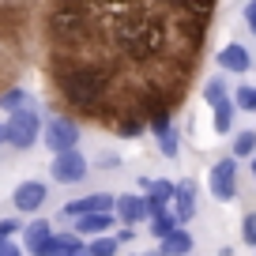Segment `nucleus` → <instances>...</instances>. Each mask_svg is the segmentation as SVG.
<instances>
[{"label": "nucleus", "instance_id": "nucleus-21", "mask_svg": "<svg viewBox=\"0 0 256 256\" xmlns=\"http://www.w3.org/2000/svg\"><path fill=\"white\" fill-rule=\"evenodd\" d=\"M174 230H181V222H177L174 215H162V218H151V238H162L166 241Z\"/></svg>", "mask_w": 256, "mask_h": 256}, {"label": "nucleus", "instance_id": "nucleus-25", "mask_svg": "<svg viewBox=\"0 0 256 256\" xmlns=\"http://www.w3.org/2000/svg\"><path fill=\"white\" fill-rule=\"evenodd\" d=\"M158 144H162V154H166V158H177V151H181V136H177V132L158 136Z\"/></svg>", "mask_w": 256, "mask_h": 256}, {"label": "nucleus", "instance_id": "nucleus-17", "mask_svg": "<svg viewBox=\"0 0 256 256\" xmlns=\"http://www.w3.org/2000/svg\"><path fill=\"white\" fill-rule=\"evenodd\" d=\"M0 110H8V113H23V110H34L30 106V94H26L23 87H12L0 94Z\"/></svg>", "mask_w": 256, "mask_h": 256}, {"label": "nucleus", "instance_id": "nucleus-34", "mask_svg": "<svg viewBox=\"0 0 256 256\" xmlns=\"http://www.w3.org/2000/svg\"><path fill=\"white\" fill-rule=\"evenodd\" d=\"M252 177H256V158H252Z\"/></svg>", "mask_w": 256, "mask_h": 256}, {"label": "nucleus", "instance_id": "nucleus-4", "mask_svg": "<svg viewBox=\"0 0 256 256\" xmlns=\"http://www.w3.org/2000/svg\"><path fill=\"white\" fill-rule=\"evenodd\" d=\"M46 128H42V117L34 110H23V113H12L8 124H4V140H8L16 151H26V147H34V140L42 136Z\"/></svg>", "mask_w": 256, "mask_h": 256}, {"label": "nucleus", "instance_id": "nucleus-28", "mask_svg": "<svg viewBox=\"0 0 256 256\" xmlns=\"http://www.w3.org/2000/svg\"><path fill=\"white\" fill-rule=\"evenodd\" d=\"M245 19H248V30L256 34V4H248V8H245Z\"/></svg>", "mask_w": 256, "mask_h": 256}, {"label": "nucleus", "instance_id": "nucleus-35", "mask_svg": "<svg viewBox=\"0 0 256 256\" xmlns=\"http://www.w3.org/2000/svg\"><path fill=\"white\" fill-rule=\"evenodd\" d=\"M147 256H162V252H147Z\"/></svg>", "mask_w": 256, "mask_h": 256}, {"label": "nucleus", "instance_id": "nucleus-1", "mask_svg": "<svg viewBox=\"0 0 256 256\" xmlns=\"http://www.w3.org/2000/svg\"><path fill=\"white\" fill-rule=\"evenodd\" d=\"M170 4H124L113 23V42L128 60H151L170 46Z\"/></svg>", "mask_w": 256, "mask_h": 256}, {"label": "nucleus", "instance_id": "nucleus-33", "mask_svg": "<svg viewBox=\"0 0 256 256\" xmlns=\"http://www.w3.org/2000/svg\"><path fill=\"white\" fill-rule=\"evenodd\" d=\"M76 256H90V248H83V252H76Z\"/></svg>", "mask_w": 256, "mask_h": 256}, {"label": "nucleus", "instance_id": "nucleus-29", "mask_svg": "<svg viewBox=\"0 0 256 256\" xmlns=\"http://www.w3.org/2000/svg\"><path fill=\"white\" fill-rule=\"evenodd\" d=\"M113 238H117V241H132V238H136V234H132V230H128V226H124V230H117V234H113Z\"/></svg>", "mask_w": 256, "mask_h": 256}, {"label": "nucleus", "instance_id": "nucleus-3", "mask_svg": "<svg viewBox=\"0 0 256 256\" xmlns=\"http://www.w3.org/2000/svg\"><path fill=\"white\" fill-rule=\"evenodd\" d=\"M90 16L94 8H83V4H60V8L49 12V34H53L60 46H83L90 42Z\"/></svg>", "mask_w": 256, "mask_h": 256}, {"label": "nucleus", "instance_id": "nucleus-14", "mask_svg": "<svg viewBox=\"0 0 256 256\" xmlns=\"http://www.w3.org/2000/svg\"><path fill=\"white\" fill-rule=\"evenodd\" d=\"M192 215H196V196H192V184H181V188H177V200H174V218L184 226Z\"/></svg>", "mask_w": 256, "mask_h": 256}, {"label": "nucleus", "instance_id": "nucleus-8", "mask_svg": "<svg viewBox=\"0 0 256 256\" xmlns=\"http://www.w3.org/2000/svg\"><path fill=\"white\" fill-rule=\"evenodd\" d=\"M49 174H53L60 184H80L83 177H87V158H83L80 151L56 154V158H53V166H49Z\"/></svg>", "mask_w": 256, "mask_h": 256}, {"label": "nucleus", "instance_id": "nucleus-27", "mask_svg": "<svg viewBox=\"0 0 256 256\" xmlns=\"http://www.w3.org/2000/svg\"><path fill=\"white\" fill-rule=\"evenodd\" d=\"M241 230H245V241L256 248V215H245V226H241Z\"/></svg>", "mask_w": 256, "mask_h": 256}, {"label": "nucleus", "instance_id": "nucleus-7", "mask_svg": "<svg viewBox=\"0 0 256 256\" xmlns=\"http://www.w3.org/2000/svg\"><path fill=\"white\" fill-rule=\"evenodd\" d=\"M211 192L215 200H234L238 196V158H222L211 170Z\"/></svg>", "mask_w": 256, "mask_h": 256}, {"label": "nucleus", "instance_id": "nucleus-26", "mask_svg": "<svg viewBox=\"0 0 256 256\" xmlns=\"http://www.w3.org/2000/svg\"><path fill=\"white\" fill-rule=\"evenodd\" d=\"M12 234H19V218H0V238L8 241Z\"/></svg>", "mask_w": 256, "mask_h": 256}, {"label": "nucleus", "instance_id": "nucleus-16", "mask_svg": "<svg viewBox=\"0 0 256 256\" xmlns=\"http://www.w3.org/2000/svg\"><path fill=\"white\" fill-rule=\"evenodd\" d=\"M76 252H83L80 234H53V241H49V256H76Z\"/></svg>", "mask_w": 256, "mask_h": 256}, {"label": "nucleus", "instance_id": "nucleus-13", "mask_svg": "<svg viewBox=\"0 0 256 256\" xmlns=\"http://www.w3.org/2000/svg\"><path fill=\"white\" fill-rule=\"evenodd\" d=\"M113 230V215H87V218H76V234L80 238H98V234H110Z\"/></svg>", "mask_w": 256, "mask_h": 256}, {"label": "nucleus", "instance_id": "nucleus-30", "mask_svg": "<svg viewBox=\"0 0 256 256\" xmlns=\"http://www.w3.org/2000/svg\"><path fill=\"white\" fill-rule=\"evenodd\" d=\"M4 256H23V248H19V245H8V248H4Z\"/></svg>", "mask_w": 256, "mask_h": 256}, {"label": "nucleus", "instance_id": "nucleus-31", "mask_svg": "<svg viewBox=\"0 0 256 256\" xmlns=\"http://www.w3.org/2000/svg\"><path fill=\"white\" fill-rule=\"evenodd\" d=\"M12 245V241H4V238H0V256H4V248H8Z\"/></svg>", "mask_w": 256, "mask_h": 256}, {"label": "nucleus", "instance_id": "nucleus-2", "mask_svg": "<svg viewBox=\"0 0 256 256\" xmlns=\"http://www.w3.org/2000/svg\"><path fill=\"white\" fill-rule=\"evenodd\" d=\"M110 80H113L110 64H72V68L56 72V87H60L64 102L83 110V113H94L102 106L106 90H110Z\"/></svg>", "mask_w": 256, "mask_h": 256}, {"label": "nucleus", "instance_id": "nucleus-24", "mask_svg": "<svg viewBox=\"0 0 256 256\" xmlns=\"http://www.w3.org/2000/svg\"><path fill=\"white\" fill-rule=\"evenodd\" d=\"M234 106H238V110L256 113V87H238V98H234Z\"/></svg>", "mask_w": 256, "mask_h": 256}, {"label": "nucleus", "instance_id": "nucleus-19", "mask_svg": "<svg viewBox=\"0 0 256 256\" xmlns=\"http://www.w3.org/2000/svg\"><path fill=\"white\" fill-rule=\"evenodd\" d=\"M204 98H208L211 110H215V106H222V102H230V98H226V80H222V76H211V80H208Z\"/></svg>", "mask_w": 256, "mask_h": 256}, {"label": "nucleus", "instance_id": "nucleus-18", "mask_svg": "<svg viewBox=\"0 0 256 256\" xmlns=\"http://www.w3.org/2000/svg\"><path fill=\"white\" fill-rule=\"evenodd\" d=\"M147 128V117L140 110H132V113H124V117L117 120V136H124V140H132V136H140Z\"/></svg>", "mask_w": 256, "mask_h": 256}, {"label": "nucleus", "instance_id": "nucleus-5", "mask_svg": "<svg viewBox=\"0 0 256 256\" xmlns=\"http://www.w3.org/2000/svg\"><path fill=\"white\" fill-rule=\"evenodd\" d=\"M42 140H46V147L53 151V158L56 154H68V151H76V144H80V124H72L68 117H49Z\"/></svg>", "mask_w": 256, "mask_h": 256}, {"label": "nucleus", "instance_id": "nucleus-32", "mask_svg": "<svg viewBox=\"0 0 256 256\" xmlns=\"http://www.w3.org/2000/svg\"><path fill=\"white\" fill-rule=\"evenodd\" d=\"M0 144H8V140H4V124H0Z\"/></svg>", "mask_w": 256, "mask_h": 256}, {"label": "nucleus", "instance_id": "nucleus-15", "mask_svg": "<svg viewBox=\"0 0 256 256\" xmlns=\"http://www.w3.org/2000/svg\"><path fill=\"white\" fill-rule=\"evenodd\" d=\"M188 252H192V234L184 230V226L162 241V256H188Z\"/></svg>", "mask_w": 256, "mask_h": 256}, {"label": "nucleus", "instance_id": "nucleus-6", "mask_svg": "<svg viewBox=\"0 0 256 256\" xmlns=\"http://www.w3.org/2000/svg\"><path fill=\"white\" fill-rule=\"evenodd\" d=\"M117 208L110 192H90V196H80V200H68L64 204V215L68 218H87V215H110Z\"/></svg>", "mask_w": 256, "mask_h": 256}, {"label": "nucleus", "instance_id": "nucleus-11", "mask_svg": "<svg viewBox=\"0 0 256 256\" xmlns=\"http://www.w3.org/2000/svg\"><path fill=\"white\" fill-rule=\"evenodd\" d=\"M49 241H53V230H49L46 218H38V222L26 226V252H34V256H49Z\"/></svg>", "mask_w": 256, "mask_h": 256}, {"label": "nucleus", "instance_id": "nucleus-22", "mask_svg": "<svg viewBox=\"0 0 256 256\" xmlns=\"http://www.w3.org/2000/svg\"><path fill=\"white\" fill-rule=\"evenodd\" d=\"M256 151V132H238V140H234V154L238 158H245V154Z\"/></svg>", "mask_w": 256, "mask_h": 256}, {"label": "nucleus", "instance_id": "nucleus-12", "mask_svg": "<svg viewBox=\"0 0 256 256\" xmlns=\"http://www.w3.org/2000/svg\"><path fill=\"white\" fill-rule=\"evenodd\" d=\"M218 64H222L226 72H248V68H252V56H248V49L245 46H238V42H230V46L222 49V53H218Z\"/></svg>", "mask_w": 256, "mask_h": 256}, {"label": "nucleus", "instance_id": "nucleus-23", "mask_svg": "<svg viewBox=\"0 0 256 256\" xmlns=\"http://www.w3.org/2000/svg\"><path fill=\"white\" fill-rule=\"evenodd\" d=\"M117 238H94L90 241V256H117Z\"/></svg>", "mask_w": 256, "mask_h": 256}, {"label": "nucleus", "instance_id": "nucleus-9", "mask_svg": "<svg viewBox=\"0 0 256 256\" xmlns=\"http://www.w3.org/2000/svg\"><path fill=\"white\" fill-rule=\"evenodd\" d=\"M49 188L42 181H23L16 192H12V204H16V211H23V215H34V211L46 204Z\"/></svg>", "mask_w": 256, "mask_h": 256}, {"label": "nucleus", "instance_id": "nucleus-10", "mask_svg": "<svg viewBox=\"0 0 256 256\" xmlns=\"http://www.w3.org/2000/svg\"><path fill=\"white\" fill-rule=\"evenodd\" d=\"M117 215L120 222L132 230L136 222H144V218H151V211H147V196H117Z\"/></svg>", "mask_w": 256, "mask_h": 256}, {"label": "nucleus", "instance_id": "nucleus-20", "mask_svg": "<svg viewBox=\"0 0 256 256\" xmlns=\"http://www.w3.org/2000/svg\"><path fill=\"white\" fill-rule=\"evenodd\" d=\"M230 128H234V102H222V106H215V132L226 136Z\"/></svg>", "mask_w": 256, "mask_h": 256}]
</instances>
